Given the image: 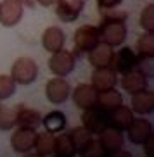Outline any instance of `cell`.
<instances>
[{"label":"cell","instance_id":"cell-21","mask_svg":"<svg viewBox=\"0 0 154 157\" xmlns=\"http://www.w3.org/2000/svg\"><path fill=\"white\" fill-rule=\"evenodd\" d=\"M135 54L139 60H151L154 57V33L144 31L135 42Z\"/></svg>","mask_w":154,"mask_h":157},{"label":"cell","instance_id":"cell-35","mask_svg":"<svg viewBox=\"0 0 154 157\" xmlns=\"http://www.w3.org/2000/svg\"><path fill=\"white\" fill-rule=\"evenodd\" d=\"M24 157H42L40 154H30V152H26L24 154Z\"/></svg>","mask_w":154,"mask_h":157},{"label":"cell","instance_id":"cell-1","mask_svg":"<svg viewBox=\"0 0 154 157\" xmlns=\"http://www.w3.org/2000/svg\"><path fill=\"white\" fill-rule=\"evenodd\" d=\"M99 40L109 47H121L128 36V28L123 19H102L97 28Z\"/></svg>","mask_w":154,"mask_h":157},{"label":"cell","instance_id":"cell-10","mask_svg":"<svg viewBox=\"0 0 154 157\" xmlns=\"http://www.w3.org/2000/svg\"><path fill=\"white\" fill-rule=\"evenodd\" d=\"M37 131L31 128H18L10 135V147L18 154H26L31 148H35Z\"/></svg>","mask_w":154,"mask_h":157},{"label":"cell","instance_id":"cell-22","mask_svg":"<svg viewBox=\"0 0 154 157\" xmlns=\"http://www.w3.org/2000/svg\"><path fill=\"white\" fill-rule=\"evenodd\" d=\"M68 135H69V140H71V143H73L75 154H80V155H81V154L87 150V147L93 142L92 133H90L89 129H85L83 126H76V128H73Z\"/></svg>","mask_w":154,"mask_h":157},{"label":"cell","instance_id":"cell-32","mask_svg":"<svg viewBox=\"0 0 154 157\" xmlns=\"http://www.w3.org/2000/svg\"><path fill=\"white\" fill-rule=\"evenodd\" d=\"M99 5V9H111V7H118L123 0H95Z\"/></svg>","mask_w":154,"mask_h":157},{"label":"cell","instance_id":"cell-5","mask_svg":"<svg viewBox=\"0 0 154 157\" xmlns=\"http://www.w3.org/2000/svg\"><path fill=\"white\" fill-rule=\"evenodd\" d=\"M111 67L118 74H123L126 71H132V69H135V67H139V57H137L135 50L126 45L121 47L118 52L113 54Z\"/></svg>","mask_w":154,"mask_h":157},{"label":"cell","instance_id":"cell-33","mask_svg":"<svg viewBox=\"0 0 154 157\" xmlns=\"http://www.w3.org/2000/svg\"><path fill=\"white\" fill-rule=\"evenodd\" d=\"M109 157H133V155H132L130 152H126V150H121V148H120L118 152L111 154V155H109Z\"/></svg>","mask_w":154,"mask_h":157},{"label":"cell","instance_id":"cell-13","mask_svg":"<svg viewBox=\"0 0 154 157\" xmlns=\"http://www.w3.org/2000/svg\"><path fill=\"white\" fill-rule=\"evenodd\" d=\"M118 83V73L113 69L111 66L108 67H97V69H93L92 73V85L95 88V92H106V90H111L114 88Z\"/></svg>","mask_w":154,"mask_h":157},{"label":"cell","instance_id":"cell-11","mask_svg":"<svg viewBox=\"0 0 154 157\" xmlns=\"http://www.w3.org/2000/svg\"><path fill=\"white\" fill-rule=\"evenodd\" d=\"M54 7H56V16L62 23H73L83 12L85 2L83 0H57Z\"/></svg>","mask_w":154,"mask_h":157},{"label":"cell","instance_id":"cell-29","mask_svg":"<svg viewBox=\"0 0 154 157\" xmlns=\"http://www.w3.org/2000/svg\"><path fill=\"white\" fill-rule=\"evenodd\" d=\"M140 26L144 31L154 33V5L149 4L145 5L142 12H140Z\"/></svg>","mask_w":154,"mask_h":157},{"label":"cell","instance_id":"cell-30","mask_svg":"<svg viewBox=\"0 0 154 157\" xmlns=\"http://www.w3.org/2000/svg\"><path fill=\"white\" fill-rule=\"evenodd\" d=\"M101 16H102V19H123V21H126V17H128V14H126L125 10H120L116 7L101 9Z\"/></svg>","mask_w":154,"mask_h":157},{"label":"cell","instance_id":"cell-36","mask_svg":"<svg viewBox=\"0 0 154 157\" xmlns=\"http://www.w3.org/2000/svg\"><path fill=\"white\" fill-rule=\"evenodd\" d=\"M56 157H57V155H56Z\"/></svg>","mask_w":154,"mask_h":157},{"label":"cell","instance_id":"cell-14","mask_svg":"<svg viewBox=\"0 0 154 157\" xmlns=\"http://www.w3.org/2000/svg\"><path fill=\"white\" fill-rule=\"evenodd\" d=\"M99 145L106 155H111L123 147V133L113 126H108L99 133Z\"/></svg>","mask_w":154,"mask_h":157},{"label":"cell","instance_id":"cell-20","mask_svg":"<svg viewBox=\"0 0 154 157\" xmlns=\"http://www.w3.org/2000/svg\"><path fill=\"white\" fill-rule=\"evenodd\" d=\"M133 112H132L130 107L126 105H118L116 109H113L111 112H108V123L109 126H113V128L120 129V131H123V129H126L128 126H130V123L133 121Z\"/></svg>","mask_w":154,"mask_h":157},{"label":"cell","instance_id":"cell-24","mask_svg":"<svg viewBox=\"0 0 154 157\" xmlns=\"http://www.w3.org/2000/svg\"><path fill=\"white\" fill-rule=\"evenodd\" d=\"M42 123L47 131L50 133H59L66 128V114L61 111H52L42 117Z\"/></svg>","mask_w":154,"mask_h":157},{"label":"cell","instance_id":"cell-18","mask_svg":"<svg viewBox=\"0 0 154 157\" xmlns=\"http://www.w3.org/2000/svg\"><path fill=\"white\" fill-rule=\"evenodd\" d=\"M16 124L19 128H38L42 124V116L40 112L31 109V107H26L24 104H19L16 107Z\"/></svg>","mask_w":154,"mask_h":157},{"label":"cell","instance_id":"cell-9","mask_svg":"<svg viewBox=\"0 0 154 157\" xmlns=\"http://www.w3.org/2000/svg\"><path fill=\"white\" fill-rule=\"evenodd\" d=\"M81 123H83V128L89 129L90 133L99 135L104 128H108V112H104L102 109H99L97 105L92 107V109H87L81 114Z\"/></svg>","mask_w":154,"mask_h":157},{"label":"cell","instance_id":"cell-2","mask_svg":"<svg viewBox=\"0 0 154 157\" xmlns=\"http://www.w3.org/2000/svg\"><path fill=\"white\" fill-rule=\"evenodd\" d=\"M10 78L16 85H31L38 78V66L31 57H18L10 67Z\"/></svg>","mask_w":154,"mask_h":157},{"label":"cell","instance_id":"cell-28","mask_svg":"<svg viewBox=\"0 0 154 157\" xmlns=\"http://www.w3.org/2000/svg\"><path fill=\"white\" fill-rule=\"evenodd\" d=\"M16 92V83L10 74H0V100L12 97Z\"/></svg>","mask_w":154,"mask_h":157},{"label":"cell","instance_id":"cell-26","mask_svg":"<svg viewBox=\"0 0 154 157\" xmlns=\"http://www.w3.org/2000/svg\"><path fill=\"white\" fill-rule=\"evenodd\" d=\"M54 152L57 157H73L75 155V148L69 140L68 133H61L54 136Z\"/></svg>","mask_w":154,"mask_h":157},{"label":"cell","instance_id":"cell-25","mask_svg":"<svg viewBox=\"0 0 154 157\" xmlns=\"http://www.w3.org/2000/svg\"><path fill=\"white\" fill-rule=\"evenodd\" d=\"M35 148L37 154L42 157L52 155L54 154V135L50 131H43V133H37V140H35Z\"/></svg>","mask_w":154,"mask_h":157},{"label":"cell","instance_id":"cell-15","mask_svg":"<svg viewBox=\"0 0 154 157\" xmlns=\"http://www.w3.org/2000/svg\"><path fill=\"white\" fill-rule=\"evenodd\" d=\"M71 97L75 105L81 111H87V109H92L97 104V92L92 85L87 83H80L75 90H71Z\"/></svg>","mask_w":154,"mask_h":157},{"label":"cell","instance_id":"cell-7","mask_svg":"<svg viewBox=\"0 0 154 157\" xmlns=\"http://www.w3.org/2000/svg\"><path fill=\"white\" fill-rule=\"evenodd\" d=\"M45 95L50 104H64L71 95V86L64 78H52L45 85Z\"/></svg>","mask_w":154,"mask_h":157},{"label":"cell","instance_id":"cell-27","mask_svg":"<svg viewBox=\"0 0 154 157\" xmlns=\"http://www.w3.org/2000/svg\"><path fill=\"white\" fill-rule=\"evenodd\" d=\"M14 126H16V109L2 104V100H0V129L9 131Z\"/></svg>","mask_w":154,"mask_h":157},{"label":"cell","instance_id":"cell-6","mask_svg":"<svg viewBox=\"0 0 154 157\" xmlns=\"http://www.w3.org/2000/svg\"><path fill=\"white\" fill-rule=\"evenodd\" d=\"M101 40H99L97 28L92 24H83L75 31V50H78L80 54H87Z\"/></svg>","mask_w":154,"mask_h":157},{"label":"cell","instance_id":"cell-19","mask_svg":"<svg viewBox=\"0 0 154 157\" xmlns=\"http://www.w3.org/2000/svg\"><path fill=\"white\" fill-rule=\"evenodd\" d=\"M132 112L139 116H147L154 109V93L149 92L147 88L139 93L132 95Z\"/></svg>","mask_w":154,"mask_h":157},{"label":"cell","instance_id":"cell-23","mask_svg":"<svg viewBox=\"0 0 154 157\" xmlns=\"http://www.w3.org/2000/svg\"><path fill=\"white\" fill-rule=\"evenodd\" d=\"M121 104H123V95L120 92H116L114 88L97 93V104H95V105H97L99 109H102L104 112H111L113 109H116V107L121 105Z\"/></svg>","mask_w":154,"mask_h":157},{"label":"cell","instance_id":"cell-31","mask_svg":"<svg viewBox=\"0 0 154 157\" xmlns=\"http://www.w3.org/2000/svg\"><path fill=\"white\" fill-rule=\"evenodd\" d=\"M104 155H106V154L102 152V148H101L99 142H95V140H93L89 147H87V150L81 154V157H104Z\"/></svg>","mask_w":154,"mask_h":157},{"label":"cell","instance_id":"cell-3","mask_svg":"<svg viewBox=\"0 0 154 157\" xmlns=\"http://www.w3.org/2000/svg\"><path fill=\"white\" fill-rule=\"evenodd\" d=\"M76 66V59L73 56V52L61 48V50L50 54V59H49V69L54 76H59V78H64L68 74L73 73Z\"/></svg>","mask_w":154,"mask_h":157},{"label":"cell","instance_id":"cell-4","mask_svg":"<svg viewBox=\"0 0 154 157\" xmlns=\"http://www.w3.org/2000/svg\"><path fill=\"white\" fill-rule=\"evenodd\" d=\"M24 14L23 0H2L0 2V24L4 28H14L21 23Z\"/></svg>","mask_w":154,"mask_h":157},{"label":"cell","instance_id":"cell-17","mask_svg":"<svg viewBox=\"0 0 154 157\" xmlns=\"http://www.w3.org/2000/svg\"><path fill=\"white\" fill-rule=\"evenodd\" d=\"M87 54H89V62L93 69H97V67H108V66H111L114 48L106 45V43H102V42H99Z\"/></svg>","mask_w":154,"mask_h":157},{"label":"cell","instance_id":"cell-34","mask_svg":"<svg viewBox=\"0 0 154 157\" xmlns=\"http://www.w3.org/2000/svg\"><path fill=\"white\" fill-rule=\"evenodd\" d=\"M56 2H57V0H37V4L43 5V7H52Z\"/></svg>","mask_w":154,"mask_h":157},{"label":"cell","instance_id":"cell-12","mask_svg":"<svg viewBox=\"0 0 154 157\" xmlns=\"http://www.w3.org/2000/svg\"><path fill=\"white\" fill-rule=\"evenodd\" d=\"M126 131H128V140L133 145H144L152 136V124H151L149 119L133 117V121L126 128Z\"/></svg>","mask_w":154,"mask_h":157},{"label":"cell","instance_id":"cell-8","mask_svg":"<svg viewBox=\"0 0 154 157\" xmlns=\"http://www.w3.org/2000/svg\"><path fill=\"white\" fill-rule=\"evenodd\" d=\"M120 83H121V88L126 93H130V95L139 93L147 88V83H149L147 81V73H144L140 67H135V69L123 73Z\"/></svg>","mask_w":154,"mask_h":157},{"label":"cell","instance_id":"cell-16","mask_svg":"<svg viewBox=\"0 0 154 157\" xmlns=\"http://www.w3.org/2000/svg\"><path fill=\"white\" fill-rule=\"evenodd\" d=\"M64 43H66V35L59 26H49L42 33V47L43 50L50 52V54L64 48Z\"/></svg>","mask_w":154,"mask_h":157}]
</instances>
